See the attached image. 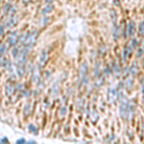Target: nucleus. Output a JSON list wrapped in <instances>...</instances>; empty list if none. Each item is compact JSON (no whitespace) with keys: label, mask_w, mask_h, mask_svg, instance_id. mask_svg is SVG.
<instances>
[{"label":"nucleus","mask_w":144,"mask_h":144,"mask_svg":"<svg viewBox=\"0 0 144 144\" xmlns=\"http://www.w3.org/2000/svg\"><path fill=\"white\" fill-rule=\"evenodd\" d=\"M52 10H53V5H52V4H49V5H47V6H45V7L43 8L42 14H43V15H48V14H50V13L52 12Z\"/></svg>","instance_id":"obj_11"},{"label":"nucleus","mask_w":144,"mask_h":144,"mask_svg":"<svg viewBox=\"0 0 144 144\" xmlns=\"http://www.w3.org/2000/svg\"><path fill=\"white\" fill-rule=\"evenodd\" d=\"M143 99H144V97H143Z\"/></svg>","instance_id":"obj_25"},{"label":"nucleus","mask_w":144,"mask_h":144,"mask_svg":"<svg viewBox=\"0 0 144 144\" xmlns=\"http://www.w3.org/2000/svg\"><path fill=\"white\" fill-rule=\"evenodd\" d=\"M30 1H31V0H23V2H24V3H29Z\"/></svg>","instance_id":"obj_23"},{"label":"nucleus","mask_w":144,"mask_h":144,"mask_svg":"<svg viewBox=\"0 0 144 144\" xmlns=\"http://www.w3.org/2000/svg\"><path fill=\"white\" fill-rule=\"evenodd\" d=\"M13 92H14V88L11 85H7L6 86V93H7V95L11 96L13 94Z\"/></svg>","instance_id":"obj_13"},{"label":"nucleus","mask_w":144,"mask_h":144,"mask_svg":"<svg viewBox=\"0 0 144 144\" xmlns=\"http://www.w3.org/2000/svg\"><path fill=\"white\" fill-rule=\"evenodd\" d=\"M138 33H139L140 36H143V35H144V21L140 22L139 28H138Z\"/></svg>","instance_id":"obj_15"},{"label":"nucleus","mask_w":144,"mask_h":144,"mask_svg":"<svg viewBox=\"0 0 144 144\" xmlns=\"http://www.w3.org/2000/svg\"><path fill=\"white\" fill-rule=\"evenodd\" d=\"M111 20H112L113 24H115L116 23V19H117V15H116L115 11H113V10L111 11Z\"/></svg>","instance_id":"obj_14"},{"label":"nucleus","mask_w":144,"mask_h":144,"mask_svg":"<svg viewBox=\"0 0 144 144\" xmlns=\"http://www.w3.org/2000/svg\"><path fill=\"white\" fill-rule=\"evenodd\" d=\"M54 1H55V0H46V2H47V3H53Z\"/></svg>","instance_id":"obj_22"},{"label":"nucleus","mask_w":144,"mask_h":144,"mask_svg":"<svg viewBox=\"0 0 144 144\" xmlns=\"http://www.w3.org/2000/svg\"><path fill=\"white\" fill-rule=\"evenodd\" d=\"M130 72H131V74L133 75V76H135V75H137V73H138V66H137V64L134 62L132 66H131V68H130Z\"/></svg>","instance_id":"obj_10"},{"label":"nucleus","mask_w":144,"mask_h":144,"mask_svg":"<svg viewBox=\"0 0 144 144\" xmlns=\"http://www.w3.org/2000/svg\"><path fill=\"white\" fill-rule=\"evenodd\" d=\"M108 97H109L110 102H112L117 97V90L115 89H110L108 91Z\"/></svg>","instance_id":"obj_6"},{"label":"nucleus","mask_w":144,"mask_h":144,"mask_svg":"<svg viewBox=\"0 0 144 144\" xmlns=\"http://www.w3.org/2000/svg\"><path fill=\"white\" fill-rule=\"evenodd\" d=\"M128 106H129V102L127 100H123L121 102V106H120V116L121 117H125L127 114V110H128Z\"/></svg>","instance_id":"obj_3"},{"label":"nucleus","mask_w":144,"mask_h":144,"mask_svg":"<svg viewBox=\"0 0 144 144\" xmlns=\"http://www.w3.org/2000/svg\"><path fill=\"white\" fill-rule=\"evenodd\" d=\"M46 61H47V52L45 50H43L41 52V54H40V59H39V65H40V67H42L45 64Z\"/></svg>","instance_id":"obj_7"},{"label":"nucleus","mask_w":144,"mask_h":144,"mask_svg":"<svg viewBox=\"0 0 144 144\" xmlns=\"http://www.w3.org/2000/svg\"><path fill=\"white\" fill-rule=\"evenodd\" d=\"M27 55H28V51L27 49H24L20 52V62L21 64H24L26 60H27Z\"/></svg>","instance_id":"obj_9"},{"label":"nucleus","mask_w":144,"mask_h":144,"mask_svg":"<svg viewBox=\"0 0 144 144\" xmlns=\"http://www.w3.org/2000/svg\"><path fill=\"white\" fill-rule=\"evenodd\" d=\"M18 40V37L17 36V33H13L10 37H9V43L11 45H15Z\"/></svg>","instance_id":"obj_8"},{"label":"nucleus","mask_w":144,"mask_h":144,"mask_svg":"<svg viewBox=\"0 0 144 144\" xmlns=\"http://www.w3.org/2000/svg\"><path fill=\"white\" fill-rule=\"evenodd\" d=\"M17 54H18V50H17V48H15V49H14V51H13V56H14V57H17Z\"/></svg>","instance_id":"obj_18"},{"label":"nucleus","mask_w":144,"mask_h":144,"mask_svg":"<svg viewBox=\"0 0 144 144\" xmlns=\"http://www.w3.org/2000/svg\"><path fill=\"white\" fill-rule=\"evenodd\" d=\"M132 45H133V47H136V46L138 45V40H137L136 39H133V40H132Z\"/></svg>","instance_id":"obj_17"},{"label":"nucleus","mask_w":144,"mask_h":144,"mask_svg":"<svg viewBox=\"0 0 144 144\" xmlns=\"http://www.w3.org/2000/svg\"><path fill=\"white\" fill-rule=\"evenodd\" d=\"M38 34H39V32L37 30L32 31L31 33L28 34V36L26 37V39L24 40V44L26 45L27 48H31V47H33L35 45L37 38H38Z\"/></svg>","instance_id":"obj_1"},{"label":"nucleus","mask_w":144,"mask_h":144,"mask_svg":"<svg viewBox=\"0 0 144 144\" xmlns=\"http://www.w3.org/2000/svg\"><path fill=\"white\" fill-rule=\"evenodd\" d=\"M144 51H143V49H139L138 50V52H137V56L138 57H141V55H142V53H143Z\"/></svg>","instance_id":"obj_20"},{"label":"nucleus","mask_w":144,"mask_h":144,"mask_svg":"<svg viewBox=\"0 0 144 144\" xmlns=\"http://www.w3.org/2000/svg\"><path fill=\"white\" fill-rule=\"evenodd\" d=\"M4 50H5V46H4V45H2L1 47H0V55H2V54L5 52Z\"/></svg>","instance_id":"obj_19"},{"label":"nucleus","mask_w":144,"mask_h":144,"mask_svg":"<svg viewBox=\"0 0 144 144\" xmlns=\"http://www.w3.org/2000/svg\"><path fill=\"white\" fill-rule=\"evenodd\" d=\"M4 141H6V142H7V141H8V139H7V138H3V139H2V142H4Z\"/></svg>","instance_id":"obj_24"},{"label":"nucleus","mask_w":144,"mask_h":144,"mask_svg":"<svg viewBox=\"0 0 144 144\" xmlns=\"http://www.w3.org/2000/svg\"><path fill=\"white\" fill-rule=\"evenodd\" d=\"M119 36H120L119 28H118L117 26H115V27H114V29H113V38H114V39H115V40H117V39H118V38H119Z\"/></svg>","instance_id":"obj_12"},{"label":"nucleus","mask_w":144,"mask_h":144,"mask_svg":"<svg viewBox=\"0 0 144 144\" xmlns=\"http://www.w3.org/2000/svg\"><path fill=\"white\" fill-rule=\"evenodd\" d=\"M29 131H30V132H33V133H38L37 128H36L33 124H30V125H29Z\"/></svg>","instance_id":"obj_16"},{"label":"nucleus","mask_w":144,"mask_h":144,"mask_svg":"<svg viewBox=\"0 0 144 144\" xmlns=\"http://www.w3.org/2000/svg\"><path fill=\"white\" fill-rule=\"evenodd\" d=\"M133 48H134V47H133L132 44L126 45V47L124 48V51H123V58H124V60H127V58H129V57L132 55Z\"/></svg>","instance_id":"obj_4"},{"label":"nucleus","mask_w":144,"mask_h":144,"mask_svg":"<svg viewBox=\"0 0 144 144\" xmlns=\"http://www.w3.org/2000/svg\"><path fill=\"white\" fill-rule=\"evenodd\" d=\"M87 72H88V64H87V62H84L80 69V83L81 84L86 81Z\"/></svg>","instance_id":"obj_2"},{"label":"nucleus","mask_w":144,"mask_h":144,"mask_svg":"<svg viewBox=\"0 0 144 144\" xmlns=\"http://www.w3.org/2000/svg\"><path fill=\"white\" fill-rule=\"evenodd\" d=\"M135 32V24L133 21H130L127 26V35L129 37H133Z\"/></svg>","instance_id":"obj_5"},{"label":"nucleus","mask_w":144,"mask_h":144,"mask_svg":"<svg viewBox=\"0 0 144 144\" xmlns=\"http://www.w3.org/2000/svg\"><path fill=\"white\" fill-rule=\"evenodd\" d=\"M25 142V139L24 138H21V139H18L17 140V143H24Z\"/></svg>","instance_id":"obj_21"}]
</instances>
